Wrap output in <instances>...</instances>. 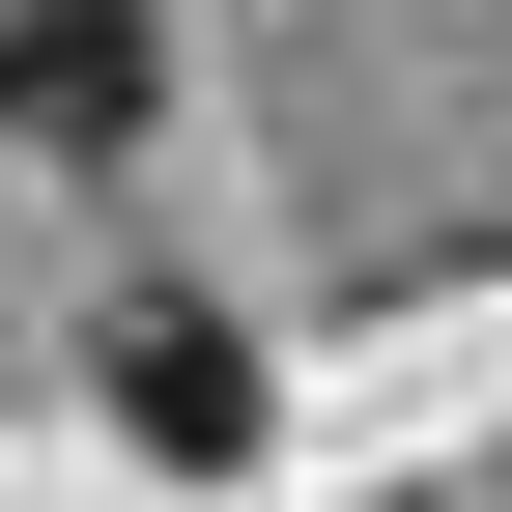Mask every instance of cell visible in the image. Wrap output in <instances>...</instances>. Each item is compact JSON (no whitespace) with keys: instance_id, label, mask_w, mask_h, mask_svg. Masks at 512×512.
<instances>
[{"instance_id":"cell-1","label":"cell","mask_w":512,"mask_h":512,"mask_svg":"<svg viewBox=\"0 0 512 512\" xmlns=\"http://www.w3.org/2000/svg\"><path fill=\"white\" fill-rule=\"evenodd\" d=\"M143 114H171L143 0H0V143H143Z\"/></svg>"},{"instance_id":"cell-2","label":"cell","mask_w":512,"mask_h":512,"mask_svg":"<svg viewBox=\"0 0 512 512\" xmlns=\"http://www.w3.org/2000/svg\"><path fill=\"white\" fill-rule=\"evenodd\" d=\"M114 427H143V456H256V342H228V313H114Z\"/></svg>"}]
</instances>
